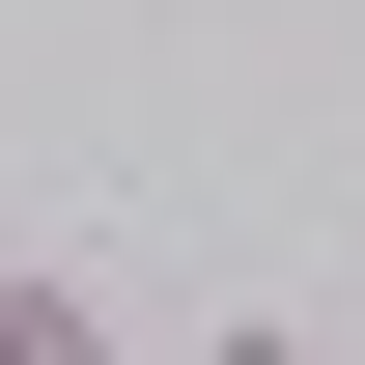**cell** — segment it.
Segmentation results:
<instances>
[{"instance_id":"6da1fadb","label":"cell","mask_w":365,"mask_h":365,"mask_svg":"<svg viewBox=\"0 0 365 365\" xmlns=\"http://www.w3.org/2000/svg\"><path fill=\"white\" fill-rule=\"evenodd\" d=\"M197 365H337V337H281V309H225V337H197Z\"/></svg>"}]
</instances>
